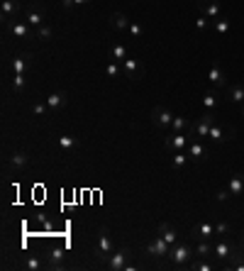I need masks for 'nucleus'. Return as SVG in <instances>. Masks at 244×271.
Returning a JSON list of instances; mask_svg holds the SVG:
<instances>
[{
    "mask_svg": "<svg viewBox=\"0 0 244 271\" xmlns=\"http://www.w3.org/2000/svg\"><path fill=\"white\" fill-rule=\"evenodd\" d=\"M190 135H179V132H171L166 139H164V147L166 149H171V151H183V149H188V139Z\"/></svg>",
    "mask_w": 244,
    "mask_h": 271,
    "instance_id": "1a4fd4ad",
    "label": "nucleus"
},
{
    "mask_svg": "<svg viewBox=\"0 0 244 271\" xmlns=\"http://www.w3.org/2000/svg\"><path fill=\"white\" fill-rule=\"evenodd\" d=\"M208 20H210V17H205V15H200V17L195 20V27H198V30H200V32H203V30H208Z\"/></svg>",
    "mask_w": 244,
    "mask_h": 271,
    "instance_id": "37998d69",
    "label": "nucleus"
},
{
    "mask_svg": "<svg viewBox=\"0 0 244 271\" xmlns=\"http://www.w3.org/2000/svg\"><path fill=\"white\" fill-rule=\"evenodd\" d=\"M159 235H161L164 240L169 242L171 247H174V244L179 242V235H176V227H174V225H169V222H161V225H159Z\"/></svg>",
    "mask_w": 244,
    "mask_h": 271,
    "instance_id": "5701e85b",
    "label": "nucleus"
},
{
    "mask_svg": "<svg viewBox=\"0 0 244 271\" xmlns=\"http://www.w3.org/2000/svg\"><path fill=\"white\" fill-rule=\"evenodd\" d=\"M57 144H59L63 151H73L78 147V139L71 137V135H61V137H57Z\"/></svg>",
    "mask_w": 244,
    "mask_h": 271,
    "instance_id": "cd10ccee",
    "label": "nucleus"
},
{
    "mask_svg": "<svg viewBox=\"0 0 244 271\" xmlns=\"http://www.w3.org/2000/svg\"><path fill=\"white\" fill-rule=\"evenodd\" d=\"M215 235V225H210V222H200L195 230H193V237L200 242V240H210Z\"/></svg>",
    "mask_w": 244,
    "mask_h": 271,
    "instance_id": "4be33fe9",
    "label": "nucleus"
},
{
    "mask_svg": "<svg viewBox=\"0 0 244 271\" xmlns=\"http://www.w3.org/2000/svg\"><path fill=\"white\" fill-rule=\"evenodd\" d=\"M91 0H61V5H63V10H71V7H76V5H88Z\"/></svg>",
    "mask_w": 244,
    "mask_h": 271,
    "instance_id": "79ce46f5",
    "label": "nucleus"
},
{
    "mask_svg": "<svg viewBox=\"0 0 244 271\" xmlns=\"http://www.w3.org/2000/svg\"><path fill=\"white\" fill-rule=\"evenodd\" d=\"M34 37H37L39 42H49V39H54V27L42 25V27H37V30H34Z\"/></svg>",
    "mask_w": 244,
    "mask_h": 271,
    "instance_id": "7c9ffc66",
    "label": "nucleus"
},
{
    "mask_svg": "<svg viewBox=\"0 0 244 271\" xmlns=\"http://www.w3.org/2000/svg\"><path fill=\"white\" fill-rule=\"evenodd\" d=\"M208 81H210L213 86H217V88H225V86H227V73H225L217 64H213L210 71H208Z\"/></svg>",
    "mask_w": 244,
    "mask_h": 271,
    "instance_id": "dca6fc26",
    "label": "nucleus"
},
{
    "mask_svg": "<svg viewBox=\"0 0 244 271\" xmlns=\"http://www.w3.org/2000/svg\"><path fill=\"white\" fill-rule=\"evenodd\" d=\"M147 252H149V254H154V257H159V259H164V257H169V252H171V244H169V242L159 235V237H154V240L147 244Z\"/></svg>",
    "mask_w": 244,
    "mask_h": 271,
    "instance_id": "9d476101",
    "label": "nucleus"
},
{
    "mask_svg": "<svg viewBox=\"0 0 244 271\" xmlns=\"http://www.w3.org/2000/svg\"><path fill=\"white\" fill-rule=\"evenodd\" d=\"M105 73H108L110 78H120L122 73H124V71H122V64L120 61H110V64L105 66Z\"/></svg>",
    "mask_w": 244,
    "mask_h": 271,
    "instance_id": "473e14b6",
    "label": "nucleus"
},
{
    "mask_svg": "<svg viewBox=\"0 0 244 271\" xmlns=\"http://www.w3.org/2000/svg\"><path fill=\"white\" fill-rule=\"evenodd\" d=\"M190 125L193 122L183 115H174V122H171V132H179V135H188L190 132Z\"/></svg>",
    "mask_w": 244,
    "mask_h": 271,
    "instance_id": "412c9836",
    "label": "nucleus"
},
{
    "mask_svg": "<svg viewBox=\"0 0 244 271\" xmlns=\"http://www.w3.org/2000/svg\"><path fill=\"white\" fill-rule=\"evenodd\" d=\"M198 10H200V15H205L210 20H217L220 12H222L220 0H198Z\"/></svg>",
    "mask_w": 244,
    "mask_h": 271,
    "instance_id": "f8f14e48",
    "label": "nucleus"
},
{
    "mask_svg": "<svg viewBox=\"0 0 244 271\" xmlns=\"http://www.w3.org/2000/svg\"><path fill=\"white\" fill-rule=\"evenodd\" d=\"M95 254L100 257V259H110V254H113V240H110V232H108V227H100V232H98V247H95Z\"/></svg>",
    "mask_w": 244,
    "mask_h": 271,
    "instance_id": "7ed1b4c3",
    "label": "nucleus"
},
{
    "mask_svg": "<svg viewBox=\"0 0 244 271\" xmlns=\"http://www.w3.org/2000/svg\"><path fill=\"white\" fill-rule=\"evenodd\" d=\"M5 27H7V32L12 34V37H17V39H25V37H30L32 32V27L25 22V20H17V17H12V20H7L5 22Z\"/></svg>",
    "mask_w": 244,
    "mask_h": 271,
    "instance_id": "0eeeda50",
    "label": "nucleus"
},
{
    "mask_svg": "<svg viewBox=\"0 0 244 271\" xmlns=\"http://www.w3.org/2000/svg\"><path fill=\"white\" fill-rule=\"evenodd\" d=\"M47 108H49V105H47V100H44V103H39V100H34V103H32V113H34L37 118H44V115H47Z\"/></svg>",
    "mask_w": 244,
    "mask_h": 271,
    "instance_id": "c9c22d12",
    "label": "nucleus"
},
{
    "mask_svg": "<svg viewBox=\"0 0 244 271\" xmlns=\"http://www.w3.org/2000/svg\"><path fill=\"white\" fill-rule=\"evenodd\" d=\"M215 235H217V237H227V235H230V225H227V222H217V225H215Z\"/></svg>",
    "mask_w": 244,
    "mask_h": 271,
    "instance_id": "a19ab883",
    "label": "nucleus"
},
{
    "mask_svg": "<svg viewBox=\"0 0 244 271\" xmlns=\"http://www.w3.org/2000/svg\"><path fill=\"white\" fill-rule=\"evenodd\" d=\"M227 188H230L232 196H242L244 193V174H235V176H230Z\"/></svg>",
    "mask_w": 244,
    "mask_h": 271,
    "instance_id": "b1692460",
    "label": "nucleus"
},
{
    "mask_svg": "<svg viewBox=\"0 0 244 271\" xmlns=\"http://www.w3.org/2000/svg\"><path fill=\"white\" fill-rule=\"evenodd\" d=\"M235 135H237V130H235V127H220L217 122L210 127V139L217 142V144H225V142L235 139Z\"/></svg>",
    "mask_w": 244,
    "mask_h": 271,
    "instance_id": "6e6552de",
    "label": "nucleus"
},
{
    "mask_svg": "<svg viewBox=\"0 0 244 271\" xmlns=\"http://www.w3.org/2000/svg\"><path fill=\"white\" fill-rule=\"evenodd\" d=\"M240 108H242V115H244V103H242V105H240Z\"/></svg>",
    "mask_w": 244,
    "mask_h": 271,
    "instance_id": "a18cd8bd",
    "label": "nucleus"
},
{
    "mask_svg": "<svg viewBox=\"0 0 244 271\" xmlns=\"http://www.w3.org/2000/svg\"><path fill=\"white\" fill-rule=\"evenodd\" d=\"M108 57H110L113 61H120V64H122V61L127 59L129 54H127V47H124V44H113V47L108 49Z\"/></svg>",
    "mask_w": 244,
    "mask_h": 271,
    "instance_id": "bb28decb",
    "label": "nucleus"
},
{
    "mask_svg": "<svg viewBox=\"0 0 244 271\" xmlns=\"http://www.w3.org/2000/svg\"><path fill=\"white\" fill-rule=\"evenodd\" d=\"M152 122L154 127H159V130H164V127H171V122H174V115L166 110V108H154L152 110Z\"/></svg>",
    "mask_w": 244,
    "mask_h": 271,
    "instance_id": "ddd939ff",
    "label": "nucleus"
},
{
    "mask_svg": "<svg viewBox=\"0 0 244 271\" xmlns=\"http://www.w3.org/2000/svg\"><path fill=\"white\" fill-rule=\"evenodd\" d=\"M213 247H215V257H217V259H222V262L232 259V257L237 254V249H240V247H235V244L227 240V237H220V242H215Z\"/></svg>",
    "mask_w": 244,
    "mask_h": 271,
    "instance_id": "20e7f679",
    "label": "nucleus"
},
{
    "mask_svg": "<svg viewBox=\"0 0 244 271\" xmlns=\"http://www.w3.org/2000/svg\"><path fill=\"white\" fill-rule=\"evenodd\" d=\"M217 103H220V100H217L215 93H205V95H203V105H205V110H215Z\"/></svg>",
    "mask_w": 244,
    "mask_h": 271,
    "instance_id": "f704fd0d",
    "label": "nucleus"
},
{
    "mask_svg": "<svg viewBox=\"0 0 244 271\" xmlns=\"http://www.w3.org/2000/svg\"><path fill=\"white\" fill-rule=\"evenodd\" d=\"M188 267H190V271H213V264H210V262H203L200 257H198V259H190Z\"/></svg>",
    "mask_w": 244,
    "mask_h": 271,
    "instance_id": "72a5a7b5",
    "label": "nucleus"
},
{
    "mask_svg": "<svg viewBox=\"0 0 244 271\" xmlns=\"http://www.w3.org/2000/svg\"><path fill=\"white\" fill-rule=\"evenodd\" d=\"M227 93H230V100H232V103H240V105L244 103V86H242V83H235V86H230V88H227Z\"/></svg>",
    "mask_w": 244,
    "mask_h": 271,
    "instance_id": "c756f323",
    "label": "nucleus"
},
{
    "mask_svg": "<svg viewBox=\"0 0 244 271\" xmlns=\"http://www.w3.org/2000/svg\"><path fill=\"white\" fill-rule=\"evenodd\" d=\"M66 103H68V98H66V93H61V90L47 95V105H49V110H59V108H63Z\"/></svg>",
    "mask_w": 244,
    "mask_h": 271,
    "instance_id": "aec40b11",
    "label": "nucleus"
},
{
    "mask_svg": "<svg viewBox=\"0 0 244 271\" xmlns=\"http://www.w3.org/2000/svg\"><path fill=\"white\" fill-rule=\"evenodd\" d=\"M25 22L30 25L32 30L47 25V22H44V12H42V7H37V5H27V10H25Z\"/></svg>",
    "mask_w": 244,
    "mask_h": 271,
    "instance_id": "9b49d317",
    "label": "nucleus"
},
{
    "mask_svg": "<svg viewBox=\"0 0 244 271\" xmlns=\"http://www.w3.org/2000/svg\"><path fill=\"white\" fill-rule=\"evenodd\" d=\"M25 81H27L25 73H15V78H12V90H15V93H22V90H25Z\"/></svg>",
    "mask_w": 244,
    "mask_h": 271,
    "instance_id": "e433bc0d",
    "label": "nucleus"
},
{
    "mask_svg": "<svg viewBox=\"0 0 244 271\" xmlns=\"http://www.w3.org/2000/svg\"><path fill=\"white\" fill-rule=\"evenodd\" d=\"M122 71H124V76L127 78H132V81H139L142 76H144V64L139 59H127L122 61Z\"/></svg>",
    "mask_w": 244,
    "mask_h": 271,
    "instance_id": "423d86ee",
    "label": "nucleus"
},
{
    "mask_svg": "<svg viewBox=\"0 0 244 271\" xmlns=\"http://www.w3.org/2000/svg\"><path fill=\"white\" fill-rule=\"evenodd\" d=\"M127 32H129V37H132V39H142V34H144V25H142V22H137V20H132V22L127 25Z\"/></svg>",
    "mask_w": 244,
    "mask_h": 271,
    "instance_id": "2f4dec72",
    "label": "nucleus"
},
{
    "mask_svg": "<svg viewBox=\"0 0 244 271\" xmlns=\"http://www.w3.org/2000/svg\"><path fill=\"white\" fill-rule=\"evenodd\" d=\"M127 25H129V20H127V15H124V12H120V10H118V12H113V15H110V27H113V30H127Z\"/></svg>",
    "mask_w": 244,
    "mask_h": 271,
    "instance_id": "a878e982",
    "label": "nucleus"
},
{
    "mask_svg": "<svg viewBox=\"0 0 244 271\" xmlns=\"http://www.w3.org/2000/svg\"><path fill=\"white\" fill-rule=\"evenodd\" d=\"M215 32H217V34H227V32H230V20L217 17V20H215Z\"/></svg>",
    "mask_w": 244,
    "mask_h": 271,
    "instance_id": "4c0bfd02",
    "label": "nucleus"
},
{
    "mask_svg": "<svg viewBox=\"0 0 244 271\" xmlns=\"http://www.w3.org/2000/svg\"><path fill=\"white\" fill-rule=\"evenodd\" d=\"M195 257H200V259H208L210 254H215V247L210 244V240H200L198 244H195Z\"/></svg>",
    "mask_w": 244,
    "mask_h": 271,
    "instance_id": "393cba45",
    "label": "nucleus"
},
{
    "mask_svg": "<svg viewBox=\"0 0 244 271\" xmlns=\"http://www.w3.org/2000/svg\"><path fill=\"white\" fill-rule=\"evenodd\" d=\"M230 198H232L230 188H220V191L215 193V201H217V203H225V201H230Z\"/></svg>",
    "mask_w": 244,
    "mask_h": 271,
    "instance_id": "ea45409f",
    "label": "nucleus"
},
{
    "mask_svg": "<svg viewBox=\"0 0 244 271\" xmlns=\"http://www.w3.org/2000/svg\"><path fill=\"white\" fill-rule=\"evenodd\" d=\"M12 71L15 73H27V66H30V54H15L10 61Z\"/></svg>",
    "mask_w": 244,
    "mask_h": 271,
    "instance_id": "6ab92c4d",
    "label": "nucleus"
},
{
    "mask_svg": "<svg viewBox=\"0 0 244 271\" xmlns=\"http://www.w3.org/2000/svg\"><path fill=\"white\" fill-rule=\"evenodd\" d=\"M188 156H190V161L203 164V161L208 159V149L200 144V139H190V142H188Z\"/></svg>",
    "mask_w": 244,
    "mask_h": 271,
    "instance_id": "4468645a",
    "label": "nucleus"
},
{
    "mask_svg": "<svg viewBox=\"0 0 244 271\" xmlns=\"http://www.w3.org/2000/svg\"><path fill=\"white\" fill-rule=\"evenodd\" d=\"M10 169H15V171H25L27 169V164H30V156H27V151L22 149H15L10 154Z\"/></svg>",
    "mask_w": 244,
    "mask_h": 271,
    "instance_id": "2eb2a0df",
    "label": "nucleus"
},
{
    "mask_svg": "<svg viewBox=\"0 0 244 271\" xmlns=\"http://www.w3.org/2000/svg\"><path fill=\"white\" fill-rule=\"evenodd\" d=\"M188 159H190V156H188L185 151H174V154H171V166H174L176 171H181L183 166L188 164Z\"/></svg>",
    "mask_w": 244,
    "mask_h": 271,
    "instance_id": "c85d7f7f",
    "label": "nucleus"
},
{
    "mask_svg": "<svg viewBox=\"0 0 244 271\" xmlns=\"http://www.w3.org/2000/svg\"><path fill=\"white\" fill-rule=\"evenodd\" d=\"M127 259H129V249H127V247H120L118 252L110 254V259H108V269L110 271H124L127 269Z\"/></svg>",
    "mask_w": 244,
    "mask_h": 271,
    "instance_id": "39448f33",
    "label": "nucleus"
},
{
    "mask_svg": "<svg viewBox=\"0 0 244 271\" xmlns=\"http://www.w3.org/2000/svg\"><path fill=\"white\" fill-rule=\"evenodd\" d=\"M20 10H22V5H20L17 0H2V22H7V20L17 17V15H20Z\"/></svg>",
    "mask_w": 244,
    "mask_h": 271,
    "instance_id": "a211bd4d",
    "label": "nucleus"
},
{
    "mask_svg": "<svg viewBox=\"0 0 244 271\" xmlns=\"http://www.w3.org/2000/svg\"><path fill=\"white\" fill-rule=\"evenodd\" d=\"M63 249L61 247H54V249H49V254H47V269H61L63 267Z\"/></svg>",
    "mask_w": 244,
    "mask_h": 271,
    "instance_id": "f3484780",
    "label": "nucleus"
},
{
    "mask_svg": "<svg viewBox=\"0 0 244 271\" xmlns=\"http://www.w3.org/2000/svg\"><path fill=\"white\" fill-rule=\"evenodd\" d=\"M240 247L244 249V230H242V235H240Z\"/></svg>",
    "mask_w": 244,
    "mask_h": 271,
    "instance_id": "c03bdc74",
    "label": "nucleus"
},
{
    "mask_svg": "<svg viewBox=\"0 0 244 271\" xmlns=\"http://www.w3.org/2000/svg\"><path fill=\"white\" fill-rule=\"evenodd\" d=\"M215 122H217V118H215L213 110H205L200 118H195V122L190 125V137H195V139H208L210 137V127H213Z\"/></svg>",
    "mask_w": 244,
    "mask_h": 271,
    "instance_id": "f257e3e1",
    "label": "nucleus"
},
{
    "mask_svg": "<svg viewBox=\"0 0 244 271\" xmlns=\"http://www.w3.org/2000/svg\"><path fill=\"white\" fill-rule=\"evenodd\" d=\"M25 269H32V271H37V269H44V264L37 259V257H27L25 259Z\"/></svg>",
    "mask_w": 244,
    "mask_h": 271,
    "instance_id": "58836bf2",
    "label": "nucleus"
},
{
    "mask_svg": "<svg viewBox=\"0 0 244 271\" xmlns=\"http://www.w3.org/2000/svg\"><path fill=\"white\" fill-rule=\"evenodd\" d=\"M169 257H171V264H174V267H188V264H190V259L195 257V252L190 249V244H188V242H176V244L171 247Z\"/></svg>",
    "mask_w": 244,
    "mask_h": 271,
    "instance_id": "f03ea898",
    "label": "nucleus"
}]
</instances>
